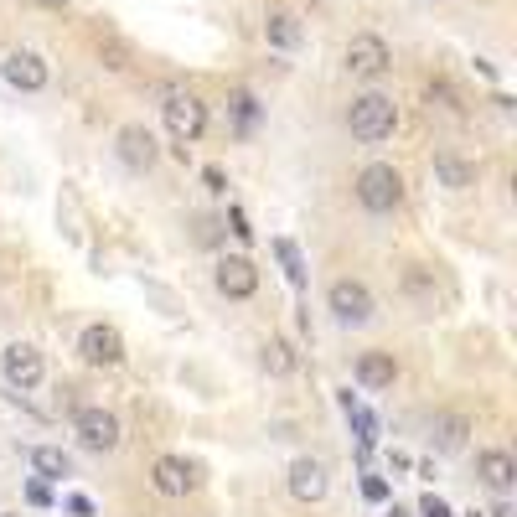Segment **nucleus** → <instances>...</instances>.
Returning a JSON list of instances; mask_svg holds the SVG:
<instances>
[{
    "instance_id": "nucleus-1",
    "label": "nucleus",
    "mask_w": 517,
    "mask_h": 517,
    "mask_svg": "<svg viewBox=\"0 0 517 517\" xmlns=\"http://www.w3.org/2000/svg\"><path fill=\"white\" fill-rule=\"evenodd\" d=\"M347 130L362 145H378V140H388L393 130H399V109H393L388 94H357L352 109H347Z\"/></svg>"
},
{
    "instance_id": "nucleus-2",
    "label": "nucleus",
    "mask_w": 517,
    "mask_h": 517,
    "mask_svg": "<svg viewBox=\"0 0 517 517\" xmlns=\"http://www.w3.org/2000/svg\"><path fill=\"white\" fill-rule=\"evenodd\" d=\"M357 202L373 212V218H383V212H393L404 202V176H399V166H388V161H373V166H362L357 171Z\"/></svg>"
},
{
    "instance_id": "nucleus-3",
    "label": "nucleus",
    "mask_w": 517,
    "mask_h": 517,
    "mask_svg": "<svg viewBox=\"0 0 517 517\" xmlns=\"http://www.w3.org/2000/svg\"><path fill=\"white\" fill-rule=\"evenodd\" d=\"M161 119H166V135H171L176 145H192V140H202V130H207V104L192 94V88H166Z\"/></svg>"
},
{
    "instance_id": "nucleus-4",
    "label": "nucleus",
    "mask_w": 517,
    "mask_h": 517,
    "mask_svg": "<svg viewBox=\"0 0 517 517\" xmlns=\"http://www.w3.org/2000/svg\"><path fill=\"white\" fill-rule=\"evenodd\" d=\"M326 311H331V321H337V326L352 331V326H368L378 316V300H373V290L362 285V280H331Z\"/></svg>"
},
{
    "instance_id": "nucleus-5",
    "label": "nucleus",
    "mask_w": 517,
    "mask_h": 517,
    "mask_svg": "<svg viewBox=\"0 0 517 517\" xmlns=\"http://www.w3.org/2000/svg\"><path fill=\"white\" fill-rule=\"evenodd\" d=\"M78 357L88 368H119V362H125V337H119L114 326L94 321V326H83V337H78Z\"/></svg>"
},
{
    "instance_id": "nucleus-6",
    "label": "nucleus",
    "mask_w": 517,
    "mask_h": 517,
    "mask_svg": "<svg viewBox=\"0 0 517 517\" xmlns=\"http://www.w3.org/2000/svg\"><path fill=\"white\" fill-rule=\"evenodd\" d=\"M388 68H393V52H388L383 37L357 32V37L347 42V73H352V78H383Z\"/></svg>"
},
{
    "instance_id": "nucleus-7",
    "label": "nucleus",
    "mask_w": 517,
    "mask_h": 517,
    "mask_svg": "<svg viewBox=\"0 0 517 517\" xmlns=\"http://www.w3.org/2000/svg\"><path fill=\"white\" fill-rule=\"evenodd\" d=\"M73 435H78V445H83V450L109 455V450L119 445V419H114L109 409H78V419H73Z\"/></svg>"
},
{
    "instance_id": "nucleus-8",
    "label": "nucleus",
    "mask_w": 517,
    "mask_h": 517,
    "mask_svg": "<svg viewBox=\"0 0 517 517\" xmlns=\"http://www.w3.org/2000/svg\"><path fill=\"white\" fill-rule=\"evenodd\" d=\"M0 373H6V383H11V388H21V393H26V388H37V383H42V373H47V368H42V352H37L32 342H11L6 352H0Z\"/></svg>"
},
{
    "instance_id": "nucleus-9",
    "label": "nucleus",
    "mask_w": 517,
    "mask_h": 517,
    "mask_svg": "<svg viewBox=\"0 0 517 517\" xmlns=\"http://www.w3.org/2000/svg\"><path fill=\"white\" fill-rule=\"evenodd\" d=\"M114 156L125 161L130 171H150L161 161V145H156V135H150L145 125H125L119 130V140H114Z\"/></svg>"
},
{
    "instance_id": "nucleus-10",
    "label": "nucleus",
    "mask_w": 517,
    "mask_h": 517,
    "mask_svg": "<svg viewBox=\"0 0 517 517\" xmlns=\"http://www.w3.org/2000/svg\"><path fill=\"white\" fill-rule=\"evenodd\" d=\"M0 78H6L11 88H21V94H42L52 73H47V63L37 52H11L6 63H0Z\"/></svg>"
},
{
    "instance_id": "nucleus-11",
    "label": "nucleus",
    "mask_w": 517,
    "mask_h": 517,
    "mask_svg": "<svg viewBox=\"0 0 517 517\" xmlns=\"http://www.w3.org/2000/svg\"><path fill=\"white\" fill-rule=\"evenodd\" d=\"M326 486H331V476H326V461H316V455H300L290 466V497L295 502H321Z\"/></svg>"
},
{
    "instance_id": "nucleus-12",
    "label": "nucleus",
    "mask_w": 517,
    "mask_h": 517,
    "mask_svg": "<svg viewBox=\"0 0 517 517\" xmlns=\"http://www.w3.org/2000/svg\"><path fill=\"white\" fill-rule=\"evenodd\" d=\"M150 486H156L161 497H187L192 486H197V471L181 461V455H161L156 471H150Z\"/></svg>"
},
{
    "instance_id": "nucleus-13",
    "label": "nucleus",
    "mask_w": 517,
    "mask_h": 517,
    "mask_svg": "<svg viewBox=\"0 0 517 517\" xmlns=\"http://www.w3.org/2000/svg\"><path fill=\"white\" fill-rule=\"evenodd\" d=\"M259 290V269H254V259H223L218 264V295H228V300H249Z\"/></svg>"
},
{
    "instance_id": "nucleus-14",
    "label": "nucleus",
    "mask_w": 517,
    "mask_h": 517,
    "mask_svg": "<svg viewBox=\"0 0 517 517\" xmlns=\"http://www.w3.org/2000/svg\"><path fill=\"white\" fill-rule=\"evenodd\" d=\"M352 373H357L362 388L383 393V388H393V378H399V362H393V352H362Z\"/></svg>"
},
{
    "instance_id": "nucleus-15",
    "label": "nucleus",
    "mask_w": 517,
    "mask_h": 517,
    "mask_svg": "<svg viewBox=\"0 0 517 517\" xmlns=\"http://www.w3.org/2000/svg\"><path fill=\"white\" fill-rule=\"evenodd\" d=\"M476 471H481V481L486 486H492V492H512V486H517V461H512V455L507 450H481V461H476Z\"/></svg>"
},
{
    "instance_id": "nucleus-16",
    "label": "nucleus",
    "mask_w": 517,
    "mask_h": 517,
    "mask_svg": "<svg viewBox=\"0 0 517 517\" xmlns=\"http://www.w3.org/2000/svg\"><path fill=\"white\" fill-rule=\"evenodd\" d=\"M264 42L280 47V52H295L300 42H306V32H300V21H295L290 11H269V16H264Z\"/></svg>"
},
{
    "instance_id": "nucleus-17",
    "label": "nucleus",
    "mask_w": 517,
    "mask_h": 517,
    "mask_svg": "<svg viewBox=\"0 0 517 517\" xmlns=\"http://www.w3.org/2000/svg\"><path fill=\"white\" fill-rule=\"evenodd\" d=\"M32 471H37L42 481H68V476H73V455L57 450V445H37V450H32Z\"/></svg>"
},
{
    "instance_id": "nucleus-18",
    "label": "nucleus",
    "mask_w": 517,
    "mask_h": 517,
    "mask_svg": "<svg viewBox=\"0 0 517 517\" xmlns=\"http://www.w3.org/2000/svg\"><path fill=\"white\" fill-rule=\"evenodd\" d=\"M466 430H471V424H466L461 414H440V419L430 424V445H435V450H461V445H466Z\"/></svg>"
},
{
    "instance_id": "nucleus-19",
    "label": "nucleus",
    "mask_w": 517,
    "mask_h": 517,
    "mask_svg": "<svg viewBox=\"0 0 517 517\" xmlns=\"http://www.w3.org/2000/svg\"><path fill=\"white\" fill-rule=\"evenodd\" d=\"M435 176H440V187H450V192L476 187V166L471 161H455V156H435Z\"/></svg>"
},
{
    "instance_id": "nucleus-20",
    "label": "nucleus",
    "mask_w": 517,
    "mask_h": 517,
    "mask_svg": "<svg viewBox=\"0 0 517 517\" xmlns=\"http://www.w3.org/2000/svg\"><path fill=\"white\" fill-rule=\"evenodd\" d=\"M264 373H275V378H290L295 373V347L285 337H269L264 342Z\"/></svg>"
},
{
    "instance_id": "nucleus-21",
    "label": "nucleus",
    "mask_w": 517,
    "mask_h": 517,
    "mask_svg": "<svg viewBox=\"0 0 517 517\" xmlns=\"http://www.w3.org/2000/svg\"><path fill=\"white\" fill-rule=\"evenodd\" d=\"M228 109H233V119H238V135H254V125H259V99L249 94V88H238V94L228 99Z\"/></svg>"
},
{
    "instance_id": "nucleus-22",
    "label": "nucleus",
    "mask_w": 517,
    "mask_h": 517,
    "mask_svg": "<svg viewBox=\"0 0 517 517\" xmlns=\"http://www.w3.org/2000/svg\"><path fill=\"white\" fill-rule=\"evenodd\" d=\"M275 254H280V264H285V280H290L295 290L306 285V259H300V249H295L290 238H275Z\"/></svg>"
},
{
    "instance_id": "nucleus-23",
    "label": "nucleus",
    "mask_w": 517,
    "mask_h": 517,
    "mask_svg": "<svg viewBox=\"0 0 517 517\" xmlns=\"http://www.w3.org/2000/svg\"><path fill=\"white\" fill-rule=\"evenodd\" d=\"M404 290H409V295H430V290H435V280H430V275H424V269L414 264L409 275H404Z\"/></svg>"
},
{
    "instance_id": "nucleus-24",
    "label": "nucleus",
    "mask_w": 517,
    "mask_h": 517,
    "mask_svg": "<svg viewBox=\"0 0 517 517\" xmlns=\"http://www.w3.org/2000/svg\"><path fill=\"white\" fill-rule=\"evenodd\" d=\"M202 181H207V192H228V176H223L218 166H207V171H202Z\"/></svg>"
},
{
    "instance_id": "nucleus-25",
    "label": "nucleus",
    "mask_w": 517,
    "mask_h": 517,
    "mask_svg": "<svg viewBox=\"0 0 517 517\" xmlns=\"http://www.w3.org/2000/svg\"><path fill=\"white\" fill-rule=\"evenodd\" d=\"M228 223H233V233H238L243 243H249V238H254V228H249V218H243V212H238V207L228 212Z\"/></svg>"
},
{
    "instance_id": "nucleus-26",
    "label": "nucleus",
    "mask_w": 517,
    "mask_h": 517,
    "mask_svg": "<svg viewBox=\"0 0 517 517\" xmlns=\"http://www.w3.org/2000/svg\"><path fill=\"white\" fill-rule=\"evenodd\" d=\"M362 492H368V502H383V497H388V486H383L378 476H368V481H362Z\"/></svg>"
},
{
    "instance_id": "nucleus-27",
    "label": "nucleus",
    "mask_w": 517,
    "mask_h": 517,
    "mask_svg": "<svg viewBox=\"0 0 517 517\" xmlns=\"http://www.w3.org/2000/svg\"><path fill=\"white\" fill-rule=\"evenodd\" d=\"M424 517H450V507L440 502V497H424V507H419Z\"/></svg>"
},
{
    "instance_id": "nucleus-28",
    "label": "nucleus",
    "mask_w": 517,
    "mask_h": 517,
    "mask_svg": "<svg viewBox=\"0 0 517 517\" xmlns=\"http://www.w3.org/2000/svg\"><path fill=\"white\" fill-rule=\"evenodd\" d=\"M26 497H32L37 507H47V502H52V492H47V486H42V481H32V486H26Z\"/></svg>"
},
{
    "instance_id": "nucleus-29",
    "label": "nucleus",
    "mask_w": 517,
    "mask_h": 517,
    "mask_svg": "<svg viewBox=\"0 0 517 517\" xmlns=\"http://www.w3.org/2000/svg\"><path fill=\"white\" fill-rule=\"evenodd\" d=\"M68 512H73V517H94V502H88V497H73Z\"/></svg>"
},
{
    "instance_id": "nucleus-30",
    "label": "nucleus",
    "mask_w": 517,
    "mask_h": 517,
    "mask_svg": "<svg viewBox=\"0 0 517 517\" xmlns=\"http://www.w3.org/2000/svg\"><path fill=\"white\" fill-rule=\"evenodd\" d=\"M37 6H52V11H63V6H68V0H37Z\"/></svg>"
}]
</instances>
